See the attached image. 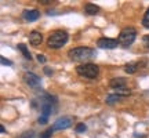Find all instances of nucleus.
<instances>
[{"instance_id": "24", "label": "nucleus", "mask_w": 149, "mask_h": 138, "mask_svg": "<svg viewBox=\"0 0 149 138\" xmlns=\"http://www.w3.org/2000/svg\"><path fill=\"white\" fill-rule=\"evenodd\" d=\"M47 120H48V117H44V116H40V117H39V123H40V124L47 123Z\"/></svg>"}, {"instance_id": "4", "label": "nucleus", "mask_w": 149, "mask_h": 138, "mask_svg": "<svg viewBox=\"0 0 149 138\" xmlns=\"http://www.w3.org/2000/svg\"><path fill=\"white\" fill-rule=\"evenodd\" d=\"M76 72L83 76V77H87V79H95L98 73H100V68L97 66L95 64H83V65H79L76 68Z\"/></svg>"}, {"instance_id": "1", "label": "nucleus", "mask_w": 149, "mask_h": 138, "mask_svg": "<svg viewBox=\"0 0 149 138\" xmlns=\"http://www.w3.org/2000/svg\"><path fill=\"white\" fill-rule=\"evenodd\" d=\"M95 50L90 47H76L69 50V58L74 62H83V61H87V59H91L95 57Z\"/></svg>"}, {"instance_id": "14", "label": "nucleus", "mask_w": 149, "mask_h": 138, "mask_svg": "<svg viewBox=\"0 0 149 138\" xmlns=\"http://www.w3.org/2000/svg\"><path fill=\"white\" fill-rule=\"evenodd\" d=\"M122 98H123V97L119 95V94H111V95L107 97V104H108V105H112V104H115V102L120 101Z\"/></svg>"}, {"instance_id": "20", "label": "nucleus", "mask_w": 149, "mask_h": 138, "mask_svg": "<svg viewBox=\"0 0 149 138\" xmlns=\"http://www.w3.org/2000/svg\"><path fill=\"white\" fill-rule=\"evenodd\" d=\"M86 130H87V127H86L84 123H79V124L76 126V131H77V133H83Z\"/></svg>"}, {"instance_id": "22", "label": "nucleus", "mask_w": 149, "mask_h": 138, "mask_svg": "<svg viewBox=\"0 0 149 138\" xmlns=\"http://www.w3.org/2000/svg\"><path fill=\"white\" fill-rule=\"evenodd\" d=\"M142 43H144V46L146 48H149V35H145L144 39H142Z\"/></svg>"}, {"instance_id": "7", "label": "nucleus", "mask_w": 149, "mask_h": 138, "mask_svg": "<svg viewBox=\"0 0 149 138\" xmlns=\"http://www.w3.org/2000/svg\"><path fill=\"white\" fill-rule=\"evenodd\" d=\"M24 80H25V83L29 84L31 87H37V86L40 84V77H39L37 75L32 73V72H26V73L24 75Z\"/></svg>"}, {"instance_id": "11", "label": "nucleus", "mask_w": 149, "mask_h": 138, "mask_svg": "<svg viewBox=\"0 0 149 138\" xmlns=\"http://www.w3.org/2000/svg\"><path fill=\"white\" fill-rule=\"evenodd\" d=\"M22 17H24V20H26V21H29V22H33V21H37V20L40 18V13L37 10H25L24 14H22Z\"/></svg>"}, {"instance_id": "12", "label": "nucleus", "mask_w": 149, "mask_h": 138, "mask_svg": "<svg viewBox=\"0 0 149 138\" xmlns=\"http://www.w3.org/2000/svg\"><path fill=\"white\" fill-rule=\"evenodd\" d=\"M84 11L88 15H95V14H98V11H100V7L95 4H93V3H87V4L84 6Z\"/></svg>"}, {"instance_id": "13", "label": "nucleus", "mask_w": 149, "mask_h": 138, "mask_svg": "<svg viewBox=\"0 0 149 138\" xmlns=\"http://www.w3.org/2000/svg\"><path fill=\"white\" fill-rule=\"evenodd\" d=\"M18 50L24 54V57H25L26 59H32V55H31V53H29V50H28V47L25 46V44L19 43V44H18Z\"/></svg>"}, {"instance_id": "15", "label": "nucleus", "mask_w": 149, "mask_h": 138, "mask_svg": "<svg viewBox=\"0 0 149 138\" xmlns=\"http://www.w3.org/2000/svg\"><path fill=\"white\" fill-rule=\"evenodd\" d=\"M137 68H138V64H127L124 70H126L127 73L131 75V73H135V72H137Z\"/></svg>"}, {"instance_id": "3", "label": "nucleus", "mask_w": 149, "mask_h": 138, "mask_svg": "<svg viewBox=\"0 0 149 138\" xmlns=\"http://www.w3.org/2000/svg\"><path fill=\"white\" fill-rule=\"evenodd\" d=\"M135 37H137V31L131 26H127L120 31L117 42H119V44H122L123 47H130L135 42Z\"/></svg>"}, {"instance_id": "9", "label": "nucleus", "mask_w": 149, "mask_h": 138, "mask_svg": "<svg viewBox=\"0 0 149 138\" xmlns=\"http://www.w3.org/2000/svg\"><path fill=\"white\" fill-rule=\"evenodd\" d=\"M43 42V36L40 32H37V31H32V32L29 33V43L37 47V46H40Z\"/></svg>"}, {"instance_id": "17", "label": "nucleus", "mask_w": 149, "mask_h": 138, "mask_svg": "<svg viewBox=\"0 0 149 138\" xmlns=\"http://www.w3.org/2000/svg\"><path fill=\"white\" fill-rule=\"evenodd\" d=\"M142 25H144L145 28H148V29H149V8H148V11L145 13L144 18H142Z\"/></svg>"}, {"instance_id": "6", "label": "nucleus", "mask_w": 149, "mask_h": 138, "mask_svg": "<svg viewBox=\"0 0 149 138\" xmlns=\"http://www.w3.org/2000/svg\"><path fill=\"white\" fill-rule=\"evenodd\" d=\"M117 44H119L117 39H109V37H101L97 42V46L101 48H116Z\"/></svg>"}, {"instance_id": "5", "label": "nucleus", "mask_w": 149, "mask_h": 138, "mask_svg": "<svg viewBox=\"0 0 149 138\" xmlns=\"http://www.w3.org/2000/svg\"><path fill=\"white\" fill-rule=\"evenodd\" d=\"M73 124V117L72 116H62L57 119L53 124V130L54 131H59V130H65V128H69Z\"/></svg>"}, {"instance_id": "16", "label": "nucleus", "mask_w": 149, "mask_h": 138, "mask_svg": "<svg viewBox=\"0 0 149 138\" xmlns=\"http://www.w3.org/2000/svg\"><path fill=\"white\" fill-rule=\"evenodd\" d=\"M53 133H54V130L51 127L48 128V130H46V131H43L42 134H40V137L39 138H50L51 135H53Z\"/></svg>"}, {"instance_id": "26", "label": "nucleus", "mask_w": 149, "mask_h": 138, "mask_svg": "<svg viewBox=\"0 0 149 138\" xmlns=\"http://www.w3.org/2000/svg\"><path fill=\"white\" fill-rule=\"evenodd\" d=\"M40 3L42 4H48V3H51V0H40Z\"/></svg>"}, {"instance_id": "23", "label": "nucleus", "mask_w": 149, "mask_h": 138, "mask_svg": "<svg viewBox=\"0 0 149 138\" xmlns=\"http://www.w3.org/2000/svg\"><path fill=\"white\" fill-rule=\"evenodd\" d=\"M37 61H39V62H42V64H46V61H47V59H46V57H44V55H42V54H37Z\"/></svg>"}, {"instance_id": "10", "label": "nucleus", "mask_w": 149, "mask_h": 138, "mask_svg": "<svg viewBox=\"0 0 149 138\" xmlns=\"http://www.w3.org/2000/svg\"><path fill=\"white\" fill-rule=\"evenodd\" d=\"M126 84H127V80L124 79V77H115V79L111 80V86L112 89H115V90H120V89H126Z\"/></svg>"}, {"instance_id": "21", "label": "nucleus", "mask_w": 149, "mask_h": 138, "mask_svg": "<svg viewBox=\"0 0 149 138\" xmlns=\"http://www.w3.org/2000/svg\"><path fill=\"white\" fill-rule=\"evenodd\" d=\"M0 62H1V65H13L10 59H6L4 57H0Z\"/></svg>"}, {"instance_id": "25", "label": "nucleus", "mask_w": 149, "mask_h": 138, "mask_svg": "<svg viewBox=\"0 0 149 138\" xmlns=\"http://www.w3.org/2000/svg\"><path fill=\"white\" fill-rule=\"evenodd\" d=\"M44 73L47 75V76H51V75H53V70H50L48 68H44Z\"/></svg>"}, {"instance_id": "18", "label": "nucleus", "mask_w": 149, "mask_h": 138, "mask_svg": "<svg viewBox=\"0 0 149 138\" xmlns=\"http://www.w3.org/2000/svg\"><path fill=\"white\" fill-rule=\"evenodd\" d=\"M116 94H119V95H122L123 98H124V97L130 95V90H127V89H120V90H116Z\"/></svg>"}, {"instance_id": "2", "label": "nucleus", "mask_w": 149, "mask_h": 138, "mask_svg": "<svg viewBox=\"0 0 149 138\" xmlns=\"http://www.w3.org/2000/svg\"><path fill=\"white\" fill-rule=\"evenodd\" d=\"M68 39H69V36L65 31H54L48 37L47 46L50 48H61L64 44H66Z\"/></svg>"}, {"instance_id": "8", "label": "nucleus", "mask_w": 149, "mask_h": 138, "mask_svg": "<svg viewBox=\"0 0 149 138\" xmlns=\"http://www.w3.org/2000/svg\"><path fill=\"white\" fill-rule=\"evenodd\" d=\"M40 112H42V116L48 117L51 113H53V108H51V101H47V100H42L40 102Z\"/></svg>"}, {"instance_id": "19", "label": "nucleus", "mask_w": 149, "mask_h": 138, "mask_svg": "<svg viewBox=\"0 0 149 138\" xmlns=\"http://www.w3.org/2000/svg\"><path fill=\"white\" fill-rule=\"evenodd\" d=\"M18 138H35V131H26V133L21 134Z\"/></svg>"}, {"instance_id": "27", "label": "nucleus", "mask_w": 149, "mask_h": 138, "mask_svg": "<svg viewBox=\"0 0 149 138\" xmlns=\"http://www.w3.org/2000/svg\"><path fill=\"white\" fill-rule=\"evenodd\" d=\"M0 131H1V133L4 134V133H6V128H4V127H3V126H0Z\"/></svg>"}]
</instances>
